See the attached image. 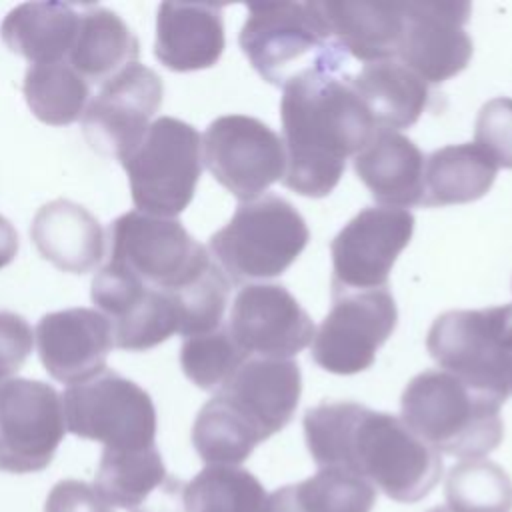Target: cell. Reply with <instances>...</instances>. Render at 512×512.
Listing matches in <instances>:
<instances>
[{"instance_id":"d6a6232c","label":"cell","mask_w":512,"mask_h":512,"mask_svg":"<svg viewBox=\"0 0 512 512\" xmlns=\"http://www.w3.org/2000/svg\"><path fill=\"white\" fill-rule=\"evenodd\" d=\"M448 512H510L512 480L490 460H464L446 478Z\"/></svg>"},{"instance_id":"277c9868","label":"cell","mask_w":512,"mask_h":512,"mask_svg":"<svg viewBox=\"0 0 512 512\" xmlns=\"http://www.w3.org/2000/svg\"><path fill=\"white\" fill-rule=\"evenodd\" d=\"M240 48L274 86L308 70L340 72L342 50L330 36L320 2H260L248 6Z\"/></svg>"},{"instance_id":"5b68a950","label":"cell","mask_w":512,"mask_h":512,"mask_svg":"<svg viewBox=\"0 0 512 512\" xmlns=\"http://www.w3.org/2000/svg\"><path fill=\"white\" fill-rule=\"evenodd\" d=\"M310 238L302 214L276 194L242 202L210 238L216 264L232 282L280 276Z\"/></svg>"},{"instance_id":"ac0fdd59","label":"cell","mask_w":512,"mask_h":512,"mask_svg":"<svg viewBox=\"0 0 512 512\" xmlns=\"http://www.w3.org/2000/svg\"><path fill=\"white\" fill-rule=\"evenodd\" d=\"M46 372L68 386L86 382L106 370L112 328L92 308H66L44 314L34 332Z\"/></svg>"},{"instance_id":"9c48e42d","label":"cell","mask_w":512,"mask_h":512,"mask_svg":"<svg viewBox=\"0 0 512 512\" xmlns=\"http://www.w3.org/2000/svg\"><path fill=\"white\" fill-rule=\"evenodd\" d=\"M210 260L206 248L176 218L130 210L110 226L108 264L152 288L174 290Z\"/></svg>"},{"instance_id":"8fae6325","label":"cell","mask_w":512,"mask_h":512,"mask_svg":"<svg viewBox=\"0 0 512 512\" xmlns=\"http://www.w3.org/2000/svg\"><path fill=\"white\" fill-rule=\"evenodd\" d=\"M64 434L62 398L50 384L28 378L0 382V470H44Z\"/></svg>"},{"instance_id":"603a6c76","label":"cell","mask_w":512,"mask_h":512,"mask_svg":"<svg viewBox=\"0 0 512 512\" xmlns=\"http://www.w3.org/2000/svg\"><path fill=\"white\" fill-rule=\"evenodd\" d=\"M330 36L342 54L366 64L392 60L404 28L398 0H328L320 2Z\"/></svg>"},{"instance_id":"4dcf8cb0","label":"cell","mask_w":512,"mask_h":512,"mask_svg":"<svg viewBox=\"0 0 512 512\" xmlns=\"http://www.w3.org/2000/svg\"><path fill=\"white\" fill-rule=\"evenodd\" d=\"M260 442L254 428L220 394L200 408L192 426V444L208 466H238Z\"/></svg>"},{"instance_id":"f546056e","label":"cell","mask_w":512,"mask_h":512,"mask_svg":"<svg viewBox=\"0 0 512 512\" xmlns=\"http://www.w3.org/2000/svg\"><path fill=\"white\" fill-rule=\"evenodd\" d=\"M24 98L32 114L50 126H66L84 116L88 82L64 60L32 64L24 74Z\"/></svg>"},{"instance_id":"7402d4cb","label":"cell","mask_w":512,"mask_h":512,"mask_svg":"<svg viewBox=\"0 0 512 512\" xmlns=\"http://www.w3.org/2000/svg\"><path fill=\"white\" fill-rule=\"evenodd\" d=\"M30 236L44 260L62 272L86 274L104 256V230L84 206L56 198L36 212Z\"/></svg>"},{"instance_id":"6da1fadb","label":"cell","mask_w":512,"mask_h":512,"mask_svg":"<svg viewBox=\"0 0 512 512\" xmlns=\"http://www.w3.org/2000/svg\"><path fill=\"white\" fill-rule=\"evenodd\" d=\"M302 424L318 468L360 476L396 502L422 500L442 476L440 454L394 414L348 400L322 402Z\"/></svg>"},{"instance_id":"836d02e7","label":"cell","mask_w":512,"mask_h":512,"mask_svg":"<svg viewBox=\"0 0 512 512\" xmlns=\"http://www.w3.org/2000/svg\"><path fill=\"white\" fill-rule=\"evenodd\" d=\"M166 292L174 300L178 334L184 338L206 334L222 326V316L230 294V280L214 260H210L186 282Z\"/></svg>"},{"instance_id":"9a60e30c","label":"cell","mask_w":512,"mask_h":512,"mask_svg":"<svg viewBox=\"0 0 512 512\" xmlns=\"http://www.w3.org/2000/svg\"><path fill=\"white\" fill-rule=\"evenodd\" d=\"M404 28L396 56L424 82H444L462 72L472 56L464 30L472 6L450 0L402 2Z\"/></svg>"},{"instance_id":"cb8c5ba5","label":"cell","mask_w":512,"mask_h":512,"mask_svg":"<svg viewBox=\"0 0 512 512\" xmlns=\"http://www.w3.org/2000/svg\"><path fill=\"white\" fill-rule=\"evenodd\" d=\"M354 170L382 206H414L424 198V156L400 132H376L354 156Z\"/></svg>"},{"instance_id":"d6986e66","label":"cell","mask_w":512,"mask_h":512,"mask_svg":"<svg viewBox=\"0 0 512 512\" xmlns=\"http://www.w3.org/2000/svg\"><path fill=\"white\" fill-rule=\"evenodd\" d=\"M302 392L294 360L250 356L216 392L264 440L280 432L294 416Z\"/></svg>"},{"instance_id":"83f0119b","label":"cell","mask_w":512,"mask_h":512,"mask_svg":"<svg viewBox=\"0 0 512 512\" xmlns=\"http://www.w3.org/2000/svg\"><path fill=\"white\" fill-rule=\"evenodd\" d=\"M496 162L478 144H450L424 164L426 206L466 204L482 198L496 180Z\"/></svg>"},{"instance_id":"e575fe53","label":"cell","mask_w":512,"mask_h":512,"mask_svg":"<svg viewBox=\"0 0 512 512\" xmlns=\"http://www.w3.org/2000/svg\"><path fill=\"white\" fill-rule=\"evenodd\" d=\"M248 358L224 326L188 336L180 348V366L186 378L202 390H220Z\"/></svg>"},{"instance_id":"4316f807","label":"cell","mask_w":512,"mask_h":512,"mask_svg":"<svg viewBox=\"0 0 512 512\" xmlns=\"http://www.w3.org/2000/svg\"><path fill=\"white\" fill-rule=\"evenodd\" d=\"M138 48L136 34L118 12L90 6L80 14L68 64L86 82H106L136 62Z\"/></svg>"},{"instance_id":"7c38bea8","label":"cell","mask_w":512,"mask_h":512,"mask_svg":"<svg viewBox=\"0 0 512 512\" xmlns=\"http://www.w3.org/2000/svg\"><path fill=\"white\" fill-rule=\"evenodd\" d=\"M312 338V360L332 374H358L372 366L378 348L396 328L398 312L386 288L344 292Z\"/></svg>"},{"instance_id":"e0dca14e","label":"cell","mask_w":512,"mask_h":512,"mask_svg":"<svg viewBox=\"0 0 512 512\" xmlns=\"http://www.w3.org/2000/svg\"><path fill=\"white\" fill-rule=\"evenodd\" d=\"M226 328L248 356L282 360L302 352L316 332L300 302L278 284L244 286Z\"/></svg>"},{"instance_id":"74e56055","label":"cell","mask_w":512,"mask_h":512,"mask_svg":"<svg viewBox=\"0 0 512 512\" xmlns=\"http://www.w3.org/2000/svg\"><path fill=\"white\" fill-rule=\"evenodd\" d=\"M44 512H114L94 484L82 480H60L50 490Z\"/></svg>"},{"instance_id":"30bf717a","label":"cell","mask_w":512,"mask_h":512,"mask_svg":"<svg viewBox=\"0 0 512 512\" xmlns=\"http://www.w3.org/2000/svg\"><path fill=\"white\" fill-rule=\"evenodd\" d=\"M202 160L242 202L262 196L286 172L282 138L268 124L246 114H226L210 122L202 138Z\"/></svg>"},{"instance_id":"d4e9b609","label":"cell","mask_w":512,"mask_h":512,"mask_svg":"<svg viewBox=\"0 0 512 512\" xmlns=\"http://www.w3.org/2000/svg\"><path fill=\"white\" fill-rule=\"evenodd\" d=\"M346 80L370 112L378 132L412 126L428 104L426 82L396 60L364 64Z\"/></svg>"},{"instance_id":"44dd1931","label":"cell","mask_w":512,"mask_h":512,"mask_svg":"<svg viewBox=\"0 0 512 512\" xmlns=\"http://www.w3.org/2000/svg\"><path fill=\"white\" fill-rule=\"evenodd\" d=\"M224 52L222 6L162 2L156 18V58L174 72L210 68Z\"/></svg>"},{"instance_id":"7a4b0ae2","label":"cell","mask_w":512,"mask_h":512,"mask_svg":"<svg viewBox=\"0 0 512 512\" xmlns=\"http://www.w3.org/2000/svg\"><path fill=\"white\" fill-rule=\"evenodd\" d=\"M338 72L308 70L282 90L284 186L310 198L328 196L346 166L378 132L370 112Z\"/></svg>"},{"instance_id":"1f68e13d","label":"cell","mask_w":512,"mask_h":512,"mask_svg":"<svg viewBox=\"0 0 512 512\" xmlns=\"http://www.w3.org/2000/svg\"><path fill=\"white\" fill-rule=\"evenodd\" d=\"M188 512H266L260 480L238 466H206L184 486Z\"/></svg>"},{"instance_id":"ba28073f","label":"cell","mask_w":512,"mask_h":512,"mask_svg":"<svg viewBox=\"0 0 512 512\" xmlns=\"http://www.w3.org/2000/svg\"><path fill=\"white\" fill-rule=\"evenodd\" d=\"M66 430L104 444L106 450H142L156 446V408L136 382L102 370L94 378L68 386L60 396Z\"/></svg>"},{"instance_id":"60d3db41","label":"cell","mask_w":512,"mask_h":512,"mask_svg":"<svg viewBox=\"0 0 512 512\" xmlns=\"http://www.w3.org/2000/svg\"><path fill=\"white\" fill-rule=\"evenodd\" d=\"M428 512H448L446 508H432V510H428Z\"/></svg>"},{"instance_id":"52a82bcc","label":"cell","mask_w":512,"mask_h":512,"mask_svg":"<svg viewBox=\"0 0 512 512\" xmlns=\"http://www.w3.org/2000/svg\"><path fill=\"white\" fill-rule=\"evenodd\" d=\"M426 348L446 372L506 402L512 370V304L440 314L428 330Z\"/></svg>"},{"instance_id":"f35d334b","label":"cell","mask_w":512,"mask_h":512,"mask_svg":"<svg viewBox=\"0 0 512 512\" xmlns=\"http://www.w3.org/2000/svg\"><path fill=\"white\" fill-rule=\"evenodd\" d=\"M18 254V234L14 226L0 216V268L8 266Z\"/></svg>"},{"instance_id":"4fadbf2b","label":"cell","mask_w":512,"mask_h":512,"mask_svg":"<svg viewBox=\"0 0 512 512\" xmlns=\"http://www.w3.org/2000/svg\"><path fill=\"white\" fill-rule=\"evenodd\" d=\"M414 232L404 208L372 206L358 212L332 240V296L386 288L398 254Z\"/></svg>"},{"instance_id":"3957f363","label":"cell","mask_w":512,"mask_h":512,"mask_svg":"<svg viewBox=\"0 0 512 512\" xmlns=\"http://www.w3.org/2000/svg\"><path fill=\"white\" fill-rule=\"evenodd\" d=\"M492 394L468 386L446 370H424L400 398L404 424L438 454L476 460L504 436L500 406Z\"/></svg>"},{"instance_id":"ffe728a7","label":"cell","mask_w":512,"mask_h":512,"mask_svg":"<svg viewBox=\"0 0 512 512\" xmlns=\"http://www.w3.org/2000/svg\"><path fill=\"white\" fill-rule=\"evenodd\" d=\"M94 486L114 508L128 512H188L184 482L172 476L156 446L102 452Z\"/></svg>"},{"instance_id":"8d00e7d4","label":"cell","mask_w":512,"mask_h":512,"mask_svg":"<svg viewBox=\"0 0 512 512\" xmlns=\"http://www.w3.org/2000/svg\"><path fill=\"white\" fill-rule=\"evenodd\" d=\"M34 332L24 316L0 310V382L12 378L28 360Z\"/></svg>"},{"instance_id":"b9f144b4","label":"cell","mask_w":512,"mask_h":512,"mask_svg":"<svg viewBox=\"0 0 512 512\" xmlns=\"http://www.w3.org/2000/svg\"><path fill=\"white\" fill-rule=\"evenodd\" d=\"M508 388L512 390V370H510V378H508Z\"/></svg>"},{"instance_id":"ab89813d","label":"cell","mask_w":512,"mask_h":512,"mask_svg":"<svg viewBox=\"0 0 512 512\" xmlns=\"http://www.w3.org/2000/svg\"><path fill=\"white\" fill-rule=\"evenodd\" d=\"M266 512H288L286 508H282L272 496H268V502H266Z\"/></svg>"},{"instance_id":"d590c367","label":"cell","mask_w":512,"mask_h":512,"mask_svg":"<svg viewBox=\"0 0 512 512\" xmlns=\"http://www.w3.org/2000/svg\"><path fill=\"white\" fill-rule=\"evenodd\" d=\"M474 144H478L498 168H512V98H492L480 108Z\"/></svg>"},{"instance_id":"8992f818","label":"cell","mask_w":512,"mask_h":512,"mask_svg":"<svg viewBox=\"0 0 512 512\" xmlns=\"http://www.w3.org/2000/svg\"><path fill=\"white\" fill-rule=\"evenodd\" d=\"M120 162L128 174L136 210L176 218L196 192L202 172V138L192 124L160 116Z\"/></svg>"},{"instance_id":"f1b7e54d","label":"cell","mask_w":512,"mask_h":512,"mask_svg":"<svg viewBox=\"0 0 512 512\" xmlns=\"http://www.w3.org/2000/svg\"><path fill=\"white\" fill-rule=\"evenodd\" d=\"M288 512H370L376 488L344 470L320 468L314 476L270 494Z\"/></svg>"},{"instance_id":"2e32d148","label":"cell","mask_w":512,"mask_h":512,"mask_svg":"<svg viewBox=\"0 0 512 512\" xmlns=\"http://www.w3.org/2000/svg\"><path fill=\"white\" fill-rule=\"evenodd\" d=\"M92 302L112 328L116 348L150 350L178 332V314L166 290L106 264L92 280Z\"/></svg>"},{"instance_id":"5bb4252c","label":"cell","mask_w":512,"mask_h":512,"mask_svg":"<svg viewBox=\"0 0 512 512\" xmlns=\"http://www.w3.org/2000/svg\"><path fill=\"white\" fill-rule=\"evenodd\" d=\"M162 78L144 64H130L102 82L88 102L82 130L90 146L118 160L128 154L150 128L162 106Z\"/></svg>"},{"instance_id":"484cf974","label":"cell","mask_w":512,"mask_h":512,"mask_svg":"<svg viewBox=\"0 0 512 512\" xmlns=\"http://www.w3.org/2000/svg\"><path fill=\"white\" fill-rule=\"evenodd\" d=\"M80 14L60 2H24L12 8L0 26L10 52L32 64L60 62L70 54Z\"/></svg>"}]
</instances>
